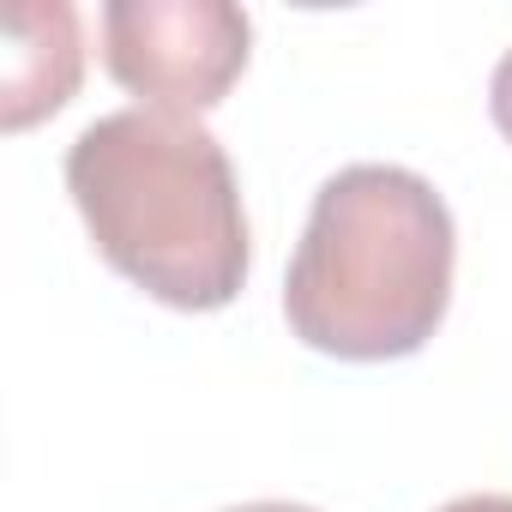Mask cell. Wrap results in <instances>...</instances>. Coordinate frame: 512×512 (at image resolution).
<instances>
[{
	"instance_id": "6da1fadb",
	"label": "cell",
	"mask_w": 512,
	"mask_h": 512,
	"mask_svg": "<svg viewBox=\"0 0 512 512\" xmlns=\"http://www.w3.org/2000/svg\"><path fill=\"white\" fill-rule=\"evenodd\" d=\"M91 247L151 302L217 314L247 290L253 241L229 151L199 115L115 109L67 145Z\"/></svg>"
},
{
	"instance_id": "5b68a950",
	"label": "cell",
	"mask_w": 512,
	"mask_h": 512,
	"mask_svg": "<svg viewBox=\"0 0 512 512\" xmlns=\"http://www.w3.org/2000/svg\"><path fill=\"white\" fill-rule=\"evenodd\" d=\"M488 115H494L500 139L512 145V49L494 61V79H488Z\"/></svg>"
},
{
	"instance_id": "3957f363",
	"label": "cell",
	"mask_w": 512,
	"mask_h": 512,
	"mask_svg": "<svg viewBox=\"0 0 512 512\" xmlns=\"http://www.w3.org/2000/svg\"><path fill=\"white\" fill-rule=\"evenodd\" d=\"M253 19L229 0H109L103 67L139 109L205 115L247 73Z\"/></svg>"
},
{
	"instance_id": "52a82bcc",
	"label": "cell",
	"mask_w": 512,
	"mask_h": 512,
	"mask_svg": "<svg viewBox=\"0 0 512 512\" xmlns=\"http://www.w3.org/2000/svg\"><path fill=\"white\" fill-rule=\"evenodd\" d=\"M223 512H320V506H302V500H241V506H223Z\"/></svg>"
},
{
	"instance_id": "7a4b0ae2",
	"label": "cell",
	"mask_w": 512,
	"mask_h": 512,
	"mask_svg": "<svg viewBox=\"0 0 512 512\" xmlns=\"http://www.w3.org/2000/svg\"><path fill=\"white\" fill-rule=\"evenodd\" d=\"M458 229L428 175L404 163L338 169L290 253L284 320L332 362H404L452 308Z\"/></svg>"
},
{
	"instance_id": "277c9868",
	"label": "cell",
	"mask_w": 512,
	"mask_h": 512,
	"mask_svg": "<svg viewBox=\"0 0 512 512\" xmlns=\"http://www.w3.org/2000/svg\"><path fill=\"white\" fill-rule=\"evenodd\" d=\"M79 73H85L79 13L67 0H13L7 7V97H0L7 133H25L43 115L67 109V97L79 91Z\"/></svg>"
},
{
	"instance_id": "8992f818",
	"label": "cell",
	"mask_w": 512,
	"mask_h": 512,
	"mask_svg": "<svg viewBox=\"0 0 512 512\" xmlns=\"http://www.w3.org/2000/svg\"><path fill=\"white\" fill-rule=\"evenodd\" d=\"M440 512H512V494H458Z\"/></svg>"
}]
</instances>
